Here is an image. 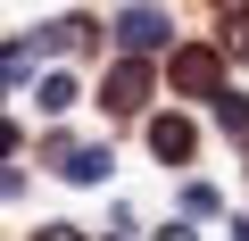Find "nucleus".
<instances>
[{
	"instance_id": "obj_6",
	"label": "nucleus",
	"mask_w": 249,
	"mask_h": 241,
	"mask_svg": "<svg viewBox=\"0 0 249 241\" xmlns=\"http://www.w3.org/2000/svg\"><path fill=\"white\" fill-rule=\"evenodd\" d=\"M34 100H42V108H50V116H58V108H67V100H75V75H67V67H50V75H42V83H34Z\"/></svg>"
},
{
	"instance_id": "obj_4",
	"label": "nucleus",
	"mask_w": 249,
	"mask_h": 241,
	"mask_svg": "<svg viewBox=\"0 0 249 241\" xmlns=\"http://www.w3.org/2000/svg\"><path fill=\"white\" fill-rule=\"evenodd\" d=\"M50 158H58V175H67V183H100V175H108V150H83V142H58Z\"/></svg>"
},
{
	"instance_id": "obj_7",
	"label": "nucleus",
	"mask_w": 249,
	"mask_h": 241,
	"mask_svg": "<svg viewBox=\"0 0 249 241\" xmlns=\"http://www.w3.org/2000/svg\"><path fill=\"white\" fill-rule=\"evenodd\" d=\"M216 125H224V133H249V100H241V92H216Z\"/></svg>"
},
{
	"instance_id": "obj_1",
	"label": "nucleus",
	"mask_w": 249,
	"mask_h": 241,
	"mask_svg": "<svg viewBox=\"0 0 249 241\" xmlns=\"http://www.w3.org/2000/svg\"><path fill=\"white\" fill-rule=\"evenodd\" d=\"M100 108L116 116V125H124V116H142V108H150V67H142V50L108 67V83H100Z\"/></svg>"
},
{
	"instance_id": "obj_3",
	"label": "nucleus",
	"mask_w": 249,
	"mask_h": 241,
	"mask_svg": "<svg viewBox=\"0 0 249 241\" xmlns=\"http://www.w3.org/2000/svg\"><path fill=\"white\" fill-rule=\"evenodd\" d=\"M116 34H124V50H166V17L158 9H124Z\"/></svg>"
},
{
	"instance_id": "obj_8",
	"label": "nucleus",
	"mask_w": 249,
	"mask_h": 241,
	"mask_svg": "<svg viewBox=\"0 0 249 241\" xmlns=\"http://www.w3.org/2000/svg\"><path fill=\"white\" fill-rule=\"evenodd\" d=\"M91 42H100V34H91V17H67V25L50 34V50H91Z\"/></svg>"
},
{
	"instance_id": "obj_9",
	"label": "nucleus",
	"mask_w": 249,
	"mask_h": 241,
	"mask_svg": "<svg viewBox=\"0 0 249 241\" xmlns=\"http://www.w3.org/2000/svg\"><path fill=\"white\" fill-rule=\"evenodd\" d=\"M224 50H232V58H249V17H232V25H224Z\"/></svg>"
},
{
	"instance_id": "obj_2",
	"label": "nucleus",
	"mask_w": 249,
	"mask_h": 241,
	"mask_svg": "<svg viewBox=\"0 0 249 241\" xmlns=\"http://www.w3.org/2000/svg\"><path fill=\"white\" fill-rule=\"evenodd\" d=\"M166 75H175V92H183V100H216V92H224L216 50H175V67H166Z\"/></svg>"
},
{
	"instance_id": "obj_5",
	"label": "nucleus",
	"mask_w": 249,
	"mask_h": 241,
	"mask_svg": "<svg viewBox=\"0 0 249 241\" xmlns=\"http://www.w3.org/2000/svg\"><path fill=\"white\" fill-rule=\"evenodd\" d=\"M150 150H158V158H191V150H199L191 116H158V125H150Z\"/></svg>"
},
{
	"instance_id": "obj_10",
	"label": "nucleus",
	"mask_w": 249,
	"mask_h": 241,
	"mask_svg": "<svg viewBox=\"0 0 249 241\" xmlns=\"http://www.w3.org/2000/svg\"><path fill=\"white\" fill-rule=\"evenodd\" d=\"M232 9H249V0H232Z\"/></svg>"
}]
</instances>
